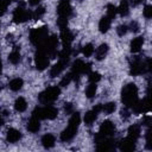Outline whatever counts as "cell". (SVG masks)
Here are the masks:
<instances>
[{"mask_svg":"<svg viewBox=\"0 0 152 152\" xmlns=\"http://www.w3.org/2000/svg\"><path fill=\"white\" fill-rule=\"evenodd\" d=\"M80 124H81V115H80V113L78 112L71 113L69 122H68V126L61 133V140L65 142V141H70L71 139H74L75 135L77 134Z\"/></svg>","mask_w":152,"mask_h":152,"instance_id":"cell-1","label":"cell"},{"mask_svg":"<svg viewBox=\"0 0 152 152\" xmlns=\"http://www.w3.org/2000/svg\"><path fill=\"white\" fill-rule=\"evenodd\" d=\"M138 87L134 83H127L126 86H124L122 90H121V101L125 104V107L131 108L138 100Z\"/></svg>","mask_w":152,"mask_h":152,"instance_id":"cell-2","label":"cell"},{"mask_svg":"<svg viewBox=\"0 0 152 152\" xmlns=\"http://www.w3.org/2000/svg\"><path fill=\"white\" fill-rule=\"evenodd\" d=\"M152 69V62L151 58H147L145 61H142L139 57H134L131 62H129V74L133 76H139L142 75L145 72L151 71Z\"/></svg>","mask_w":152,"mask_h":152,"instance_id":"cell-3","label":"cell"},{"mask_svg":"<svg viewBox=\"0 0 152 152\" xmlns=\"http://www.w3.org/2000/svg\"><path fill=\"white\" fill-rule=\"evenodd\" d=\"M58 115V109L51 104H46L44 107H36L32 112V116L39 120H53Z\"/></svg>","mask_w":152,"mask_h":152,"instance_id":"cell-4","label":"cell"},{"mask_svg":"<svg viewBox=\"0 0 152 152\" xmlns=\"http://www.w3.org/2000/svg\"><path fill=\"white\" fill-rule=\"evenodd\" d=\"M59 94H61V88L59 87H57V86L49 87L38 95V101L42 104H50V103L55 102L58 99Z\"/></svg>","mask_w":152,"mask_h":152,"instance_id":"cell-5","label":"cell"},{"mask_svg":"<svg viewBox=\"0 0 152 152\" xmlns=\"http://www.w3.org/2000/svg\"><path fill=\"white\" fill-rule=\"evenodd\" d=\"M49 36V31L46 26H40V27H36L32 28L30 32V42L34 45V46H39L43 44V42L48 38Z\"/></svg>","mask_w":152,"mask_h":152,"instance_id":"cell-6","label":"cell"},{"mask_svg":"<svg viewBox=\"0 0 152 152\" xmlns=\"http://www.w3.org/2000/svg\"><path fill=\"white\" fill-rule=\"evenodd\" d=\"M12 19H13V21L17 23V24L25 23V21L32 19V12L28 11V10L25 7V4H20V5L13 11Z\"/></svg>","mask_w":152,"mask_h":152,"instance_id":"cell-7","label":"cell"},{"mask_svg":"<svg viewBox=\"0 0 152 152\" xmlns=\"http://www.w3.org/2000/svg\"><path fill=\"white\" fill-rule=\"evenodd\" d=\"M91 71V63H86L82 59H76L71 65V72L74 74L75 80L80 77V75L89 74Z\"/></svg>","mask_w":152,"mask_h":152,"instance_id":"cell-8","label":"cell"},{"mask_svg":"<svg viewBox=\"0 0 152 152\" xmlns=\"http://www.w3.org/2000/svg\"><path fill=\"white\" fill-rule=\"evenodd\" d=\"M57 44H58V39L55 34H52V36H48V38L43 42V44L39 45L37 49L44 50L49 56H55L57 53Z\"/></svg>","mask_w":152,"mask_h":152,"instance_id":"cell-9","label":"cell"},{"mask_svg":"<svg viewBox=\"0 0 152 152\" xmlns=\"http://www.w3.org/2000/svg\"><path fill=\"white\" fill-rule=\"evenodd\" d=\"M50 56L42 49H37L36 53H34V65L37 68V70L43 71L49 66L50 63Z\"/></svg>","mask_w":152,"mask_h":152,"instance_id":"cell-10","label":"cell"},{"mask_svg":"<svg viewBox=\"0 0 152 152\" xmlns=\"http://www.w3.org/2000/svg\"><path fill=\"white\" fill-rule=\"evenodd\" d=\"M72 13V7L70 0H59L57 5V14L58 18H65L69 19V17Z\"/></svg>","mask_w":152,"mask_h":152,"instance_id":"cell-11","label":"cell"},{"mask_svg":"<svg viewBox=\"0 0 152 152\" xmlns=\"http://www.w3.org/2000/svg\"><path fill=\"white\" fill-rule=\"evenodd\" d=\"M100 112H102V104H101V103L95 104L91 110H88V112L84 114V118H83L84 124H86L87 126H91V125L95 122V120L97 119V115H99Z\"/></svg>","mask_w":152,"mask_h":152,"instance_id":"cell-12","label":"cell"},{"mask_svg":"<svg viewBox=\"0 0 152 152\" xmlns=\"http://www.w3.org/2000/svg\"><path fill=\"white\" fill-rule=\"evenodd\" d=\"M69 59L70 58H59L58 62L51 66V69H50V77L53 78V77H57L58 75H61L65 70V68L68 66Z\"/></svg>","mask_w":152,"mask_h":152,"instance_id":"cell-13","label":"cell"},{"mask_svg":"<svg viewBox=\"0 0 152 152\" xmlns=\"http://www.w3.org/2000/svg\"><path fill=\"white\" fill-rule=\"evenodd\" d=\"M133 112L135 114H142L145 112H148L150 110V101H148V95L146 97H144L142 100H138L132 107Z\"/></svg>","mask_w":152,"mask_h":152,"instance_id":"cell-14","label":"cell"},{"mask_svg":"<svg viewBox=\"0 0 152 152\" xmlns=\"http://www.w3.org/2000/svg\"><path fill=\"white\" fill-rule=\"evenodd\" d=\"M99 133L103 137H112L115 133V125L110 120H104L99 128Z\"/></svg>","mask_w":152,"mask_h":152,"instance_id":"cell-15","label":"cell"},{"mask_svg":"<svg viewBox=\"0 0 152 152\" xmlns=\"http://www.w3.org/2000/svg\"><path fill=\"white\" fill-rule=\"evenodd\" d=\"M135 144H137V140H134L129 137H126V138H124L122 140L119 141L118 147L122 152H131V151L135 150Z\"/></svg>","mask_w":152,"mask_h":152,"instance_id":"cell-16","label":"cell"},{"mask_svg":"<svg viewBox=\"0 0 152 152\" xmlns=\"http://www.w3.org/2000/svg\"><path fill=\"white\" fill-rule=\"evenodd\" d=\"M114 140L112 139V137H107V138H103L100 142H97V146L96 148L99 151H110L113 147H114Z\"/></svg>","mask_w":152,"mask_h":152,"instance_id":"cell-17","label":"cell"},{"mask_svg":"<svg viewBox=\"0 0 152 152\" xmlns=\"http://www.w3.org/2000/svg\"><path fill=\"white\" fill-rule=\"evenodd\" d=\"M108 51H109L108 44L102 43V44L99 45V46L96 48V50L94 51V53H95V59H97V61L104 59V58L107 57V55H108Z\"/></svg>","mask_w":152,"mask_h":152,"instance_id":"cell-18","label":"cell"},{"mask_svg":"<svg viewBox=\"0 0 152 152\" xmlns=\"http://www.w3.org/2000/svg\"><path fill=\"white\" fill-rule=\"evenodd\" d=\"M21 132L15 129V128H10L6 133V140L10 142V144H15L18 142L20 139H21Z\"/></svg>","mask_w":152,"mask_h":152,"instance_id":"cell-19","label":"cell"},{"mask_svg":"<svg viewBox=\"0 0 152 152\" xmlns=\"http://www.w3.org/2000/svg\"><path fill=\"white\" fill-rule=\"evenodd\" d=\"M61 31V40H62V45H71V43H72V40H74V34H72V32L68 28V27H65V28H62V30H59Z\"/></svg>","mask_w":152,"mask_h":152,"instance_id":"cell-20","label":"cell"},{"mask_svg":"<svg viewBox=\"0 0 152 152\" xmlns=\"http://www.w3.org/2000/svg\"><path fill=\"white\" fill-rule=\"evenodd\" d=\"M142 45H144V37L138 36V37L133 38V39L131 40V44H129L131 52H132V53H138V52L141 50Z\"/></svg>","mask_w":152,"mask_h":152,"instance_id":"cell-21","label":"cell"},{"mask_svg":"<svg viewBox=\"0 0 152 152\" xmlns=\"http://www.w3.org/2000/svg\"><path fill=\"white\" fill-rule=\"evenodd\" d=\"M40 141H42V145H43L44 148H52L55 146V144H56V138H55L53 134L46 133V134H44L42 137Z\"/></svg>","mask_w":152,"mask_h":152,"instance_id":"cell-22","label":"cell"},{"mask_svg":"<svg viewBox=\"0 0 152 152\" xmlns=\"http://www.w3.org/2000/svg\"><path fill=\"white\" fill-rule=\"evenodd\" d=\"M26 128L31 133H37L40 129V120L34 116H31V119L28 120V122L26 125Z\"/></svg>","mask_w":152,"mask_h":152,"instance_id":"cell-23","label":"cell"},{"mask_svg":"<svg viewBox=\"0 0 152 152\" xmlns=\"http://www.w3.org/2000/svg\"><path fill=\"white\" fill-rule=\"evenodd\" d=\"M140 133H141V127L140 125H137V124H133L128 127V131H127V137L134 139L138 141L139 137H140Z\"/></svg>","mask_w":152,"mask_h":152,"instance_id":"cell-24","label":"cell"},{"mask_svg":"<svg viewBox=\"0 0 152 152\" xmlns=\"http://www.w3.org/2000/svg\"><path fill=\"white\" fill-rule=\"evenodd\" d=\"M110 25H112V19L108 18L107 15H104V17H102V18L100 19V21H99V31H100L101 33H106V32H108V30L110 28Z\"/></svg>","mask_w":152,"mask_h":152,"instance_id":"cell-25","label":"cell"},{"mask_svg":"<svg viewBox=\"0 0 152 152\" xmlns=\"http://www.w3.org/2000/svg\"><path fill=\"white\" fill-rule=\"evenodd\" d=\"M24 86V80L20 78V77H15V78H12L8 83V88L13 91H19Z\"/></svg>","mask_w":152,"mask_h":152,"instance_id":"cell-26","label":"cell"},{"mask_svg":"<svg viewBox=\"0 0 152 152\" xmlns=\"http://www.w3.org/2000/svg\"><path fill=\"white\" fill-rule=\"evenodd\" d=\"M118 8V13L121 17H126L129 13V1L128 0H121L119 6H116Z\"/></svg>","mask_w":152,"mask_h":152,"instance_id":"cell-27","label":"cell"},{"mask_svg":"<svg viewBox=\"0 0 152 152\" xmlns=\"http://www.w3.org/2000/svg\"><path fill=\"white\" fill-rule=\"evenodd\" d=\"M20 59H21L20 51H19L18 46H14L13 50H12V51L10 52V55H8V61H10V63H12V64H18V63L20 62Z\"/></svg>","mask_w":152,"mask_h":152,"instance_id":"cell-28","label":"cell"},{"mask_svg":"<svg viewBox=\"0 0 152 152\" xmlns=\"http://www.w3.org/2000/svg\"><path fill=\"white\" fill-rule=\"evenodd\" d=\"M26 108H27V102H26V100H25L24 97L19 96V97L15 100V102H14V109H15V112L23 113V112L26 110Z\"/></svg>","mask_w":152,"mask_h":152,"instance_id":"cell-29","label":"cell"},{"mask_svg":"<svg viewBox=\"0 0 152 152\" xmlns=\"http://www.w3.org/2000/svg\"><path fill=\"white\" fill-rule=\"evenodd\" d=\"M96 91H97V86H96V83H90V82H89V84L87 86L84 93H86V96H87L89 100H91V99L95 97Z\"/></svg>","mask_w":152,"mask_h":152,"instance_id":"cell-30","label":"cell"},{"mask_svg":"<svg viewBox=\"0 0 152 152\" xmlns=\"http://www.w3.org/2000/svg\"><path fill=\"white\" fill-rule=\"evenodd\" d=\"M94 51H95V49H94V45H93L91 43H88V44L83 45L82 49H81V52H82V55H83L84 57H90V56H93V55H94Z\"/></svg>","mask_w":152,"mask_h":152,"instance_id":"cell-31","label":"cell"},{"mask_svg":"<svg viewBox=\"0 0 152 152\" xmlns=\"http://www.w3.org/2000/svg\"><path fill=\"white\" fill-rule=\"evenodd\" d=\"M72 81H75V77H74V74L70 71V72H68L65 76H63V78H62L61 82H59V86H61V87H68Z\"/></svg>","mask_w":152,"mask_h":152,"instance_id":"cell-32","label":"cell"},{"mask_svg":"<svg viewBox=\"0 0 152 152\" xmlns=\"http://www.w3.org/2000/svg\"><path fill=\"white\" fill-rule=\"evenodd\" d=\"M115 109H116V103L115 102H107V103L102 104V112L107 115L114 113Z\"/></svg>","mask_w":152,"mask_h":152,"instance_id":"cell-33","label":"cell"},{"mask_svg":"<svg viewBox=\"0 0 152 152\" xmlns=\"http://www.w3.org/2000/svg\"><path fill=\"white\" fill-rule=\"evenodd\" d=\"M106 12H107V17L108 18H110V19H114L115 18V15L118 14V8H116V6L115 5H113V4H107V6H106Z\"/></svg>","mask_w":152,"mask_h":152,"instance_id":"cell-34","label":"cell"},{"mask_svg":"<svg viewBox=\"0 0 152 152\" xmlns=\"http://www.w3.org/2000/svg\"><path fill=\"white\" fill-rule=\"evenodd\" d=\"M13 1H19V0H0V17H2V15L6 13L7 7H8Z\"/></svg>","mask_w":152,"mask_h":152,"instance_id":"cell-35","label":"cell"},{"mask_svg":"<svg viewBox=\"0 0 152 152\" xmlns=\"http://www.w3.org/2000/svg\"><path fill=\"white\" fill-rule=\"evenodd\" d=\"M44 14H45V7H44V6H38V7L32 12V19H34V20L40 19Z\"/></svg>","mask_w":152,"mask_h":152,"instance_id":"cell-36","label":"cell"},{"mask_svg":"<svg viewBox=\"0 0 152 152\" xmlns=\"http://www.w3.org/2000/svg\"><path fill=\"white\" fill-rule=\"evenodd\" d=\"M88 80H89L90 83H97L101 80V75L97 71H90L88 74Z\"/></svg>","mask_w":152,"mask_h":152,"instance_id":"cell-37","label":"cell"},{"mask_svg":"<svg viewBox=\"0 0 152 152\" xmlns=\"http://www.w3.org/2000/svg\"><path fill=\"white\" fill-rule=\"evenodd\" d=\"M145 139H146V148L147 150H152V133H151V129L150 128L146 131Z\"/></svg>","mask_w":152,"mask_h":152,"instance_id":"cell-38","label":"cell"},{"mask_svg":"<svg viewBox=\"0 0 152 152\" xmlns=\"http://www.w3.org/2000/svg\"><path fill=\"white\" fill-rule=\"evenodd\" d=\"M142 15L146 19H151L152 18V6L151 5H146L142 10Z\"/></svg>","mask_w":152,"mask_h":152,"instance_id":"cell-39","label":"cell"},{"mask_svg":"<svg viewBox=\"0 0 152 152\" xmlns=\"http://www.w3.org/2000/svg\"><path fill=\"white\" fill-rule=\"evenodd\" d=\"M127 32H128V27H127V25H125V24H122V25H119V26L116 27V33H118L120 37L125 36Z\"/></svg>","mask_w":152,"mask_h":152,"instance_id":"cell-40","label":"cell"},{"mask_svg":"<svg viewBox=\"0 0 152 152\" xmlns=\"http://www.w3.org/2000/svg\"><path fill=\"white\" fill-rule=\"evenodd\" d=\"M57 25H58L59 30L68 27V19H65V18H58L57 19Z\"/></svg>","mask_w":152,"mask_h":152,"instance_id":"cell-41","label":"cell"},{"mask_svg":"<svg viewBox=\"0 0 152 152\" xmlns=\"http://www.w3.org/2000/svg\"><path fill=\"white\" fill-rule=\"evenodd\" d=\"M127 27H128V30H129V31H132V32H138V31H139V28H140L139 24H138L135 20L131 21V24H129Z\"/></svg>","mask_w":152,"mask_h":152,"instance_id":"cell-42","label":"cell"},{"mask_svg":"<svg viewBox=\"0 0 152 152\" xmlns=\"http://www.w3.org/2000/svg\"><path fill=\"white\" fill-rule=\"evenodd\" d=\"M120 114H121V118H122L124 120H127V119L131 116V112H129V108H127V107H124V108L121 109Z\"/></svg>","mask_w":152,"mask_h":152,"instance_id":"cell-43","label":"cell"},{"mask_svg":"<svg viewBox=\"0 0 152 152\" xmlns=\"http://www.w3.org/2000/svg\"><path fill=\"white\" fill-rule=\"evenodd\" d=\"M64 112L66 113V114H71V113H74V106H72V103H65V106H64Z\"/></svg>","mask_w":152,"mask_h":152,"instance_id":"cell-44","label":"cell"},{"mask_svg":"<svg viewBox=\"0 0 152 152\" xmlns=\"http://www.w3.org/2000/svg\"><path fill=\"white\" fill-rule=\"evenodd\" d=\"M150 124H151V116L147 115V116H145V118L142 119V125H144V126H150Z\"/></svg>","mask_w":152,"mask_h":152,"instance_id":"cell-45","label":"cell"},{"mask_svg":"<svg viewBox=\"0 0 152 152\" xmlns=\"http://www.w3.org/2000/svg\"><path fill=\"white\" fill-rule=\"evenodd\" d=\"M40 1H42V0H28V4H30L31 6H38Z\"/></svg>","mask_w":152,"mask_h":152,"instance_id":"cell-46","label":"cell"},{"mask_svg":"<svg viewBox=\"0 0 152 152\" xmlns=\"http://www.w3.org/2000/svg\"><path fill=\"white\" fill-rule=\"evenodd\" d=\"M145 0H131V4L133 5V6H138L139 4H141V2H144Z\"/></svg>","mask_w":152,"mask_h":152,"instance_id":"cell-47","label":"cell"},{"mask_svg":"<svg viewBox=\"0 0 152 152\" xmlns=\"http://www.w3.org/2000/svg\"><path fill=\"white\" fill-rule=\"evenodd\" d=\"M2 125H4V119L0 116V126H2Z\"/></svg>","mask_w":152,"mask_h":152,"instance_id":"cell-48","label":"cell"},{"mask_svg":"<svg viewBox=\"0 0 152 152\" xmlns=\"http://www.w3.org/2000/svg\"><path fill=\"white\" fill-rule=\"evenodd\" d=\"M1 71H2V64H1V59H0V74H1Z\"/></svg>","mask_w":152,"mask_h":152,"instance_id":"cell-49","label":"cell"},{"mask_svg":"<svg viewBox=\"0 0 152 152\" xmlns=\"http://www.w3.org/2000/svg\"><path fill=\"white\" fill-rule=\"evenodd\" d=\"M1 89H2V87H1V86H0V91H1Z\"/></svg>","mask_w":152,"mask_h":152,"instance_id":"cell-50","label":"cell"}]
</instances>
